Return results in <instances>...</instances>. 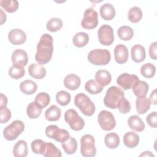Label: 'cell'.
Listing matches in <instances>:
<instances>
[{"instance_id": "obj_12", "label": "cell", "mask_w": 157, "mask_h": 157, "mask_svg": "<svg viewBox=\"0 0 157 157\" xmlns=\"http://www.w3.org/2000/svg\"><path fill=\"white\" fill-rule=\"evenodd\" d=\"M139 80V78L134 74L123 73L117 78V83L124 90L132 89L134 85Z\"/></svg>"}, {"instance_id": "obj_18", "label": "cell", "mask_w": 157, "mask_h": 157, "mask_svg": "<svg viewBox=\"0 0 157 157\" xmlns=\"http://www.w3.org/2000/svg\"><path fill=\"white\" fill-rule=\"evenodd\" d=\"M81 84L80 78L76 74H70L67 75L64 79V86L68 90L74 91L79 88Z\"/></svg>"}, {"instance_id": "obj_23", "label": "cell", "mask_w": 157, "mask_h": 157, "mask_svg": "<svg viewBox=\"0 0 157 157\" xmlns=\"http://www.w3.org/2000/svg\"><path fill=\"white\" fill-rule=\"evenodd\" d=\"M61 115V111L56 105H52L45 112V118L49 121H58Z\"/></svg>"}, {"instance_id": "obj_11", "label": "cell", "mask_w": 157, "mask_h": 157, "mask_svg": "<svg viewBox=\"0 0 157 157\" xmlns=\"http://www.w3.org/2000/svg\"><path fill=\"white\" fill-rule=\"evenodd\" d=\"M99 42L103 45L109 46L114 41L113 30L109 25H102L98 31Z\"/></svg>"}, {"instance_id": "obj_24", "label": "cell", "mask_w": 157, "mask_h": 157, "mask_svg": "<svg viewBox=\"0 0 157 157\" xmlns=\"http://www.w3.org/2000/svg\"><path fill=\"white\" fill-rule=\"evenodd\" d=\"M128 124L129 128L137 132H142L144 130L145 125L141 118L136 115L131 116L128 120Z\"/></svg>"}, {"instance_id": "obj_34", "label": "cell", "mask_w": 157, "mask_h": 157, "mask_svg": "<svg viewBox=\"0 0 157 157\" xmlns=\"http://www.w3.org/2000/svg\"><path fill=\"white\" fill-rule=\"evenodd\" d=\"M85 89L90 94H98L102 91L103 87L99 85L95 80L90 79L86 82L85 85Z\"/></svg>"}, {"instance_id": "obj_13", "label": "cell", "mask_w": 157, "mask_h": 157, "mask_svg": "<svg viewBox=\"0 0 157 157\" xmlns=\"http://www.w3.org/2000/svg\"><path fill=\"white\" fill-rule=\"evenodd\" d=\"M8 39L13 45H21L25 43L26 40V34L20 29H12L9 32Z\"/></svg>"}, {"instance_id": "obj_31", "label": "cell", "mask_w": 157, "mask_h": 157, "mask_svg": "<svg viewBox=\"0 0 157 157\" xmlns=\"http://www.w3.org/2000/svg\"><path fill=\"white\" fill-rule=\"evenodd\" d=\"M117 34L121 40L128 41L132 38L134 36V31L130 26L124 25L118 28Z\"/></svg>"}, {"instance_id": "obj_29", "label": "cell", "mask_w": 157, "mask_h": 157, "mask_svg": "<svg viewBox=\"0 0 157 157\" xmlns=\"http://www.w3.org/2000/svg\"><path fill=\"white\" fill-rule=\"evenodd\" d=\"M89 41V36L86 33L78 32L72 38L73 44L78 48L85 47Z\"/></svg>"}, {"instance_id": "obj_48", "label": "cell", "mask_w": 157, "mask_h": 157, "mask_svg": "<svg viewBox=\"0 0 157 157\" xmlns=\"http://www.w3.org/2000/svg\"><path fill=\"white\" fill-rule=\"evenodd\" d=\"M156 88H155L153 91H152V92L151 93L150 95V98H149V100L151 102V104L156 105Z\"/></svg>"}, {"instance_id": "obj_35", "label": "cell", "mask_w": 157, "mask_h": 157, "mask_svg": "<svg viewBox=\"0 0 157 157\" xmlns=\"http://www.w3.org/2000/svg\"><path fill=\"white\" fill-rule=\"evenodd\" d=\"M9 76L13 79H20L23 77L25 74V70L23 66L13 64L9 69L8 71Z\"/></svg>"}, {"instance_id": "obj_19", "label": "cell", "mask_w": 157, "mask_h": 157, "mask_svg": "<svg viewBox=\"0 0 157 157\" xmlns=\"http://www.w3.org/2000/svg\"><path fill=\"white\" fill-rule=\"evenodd\" d=\"M95 80L101 86L108 85L112 80V76L110 72L105 69L98 70L95 74Z\"/></svg>"}, {"instance_id": "obj_41", "label": "cell", "mask_w": 157, "mask_h": 157, "mask_svg": "<svg viewBox=\"0 0 157 157\" xmlns=\"http://www.w3.org/2000/svg\"><path fill=\"white\" fill-rule=\"evenodd\" d=\"M56 102L61 106H66L68 105L71 100V96L68 92L61 90L56 94Z\"/></svg>"}, {"instance_id": "obj_30", "label": "cell", "mask_w": 157, "mask_h": 157, "mask_svg": "<svg viewBox=\"0 0 157 157\" xmlns=\"http://www.w3.org/2000/svg\"><path fill=\"white\" fill-rule=\"evenodd\" d=\"M61 146L66 154H74L77 149V142L72 137H69L66 141L61 143Z\"/></svg>"}, {"instance_id": "obj_33", "label": "cell", "mask_w": 157, "mask_h": 157, "mask_svg": "<svg viewBox=\"0 0 157 157\" xmlns=\"http://www.w3.org/2000/svg\"><path fill=\"white\" fill-rule=\"evenodd\" d=\"M128 20L134 23H137L142 18V11L141 9L137 6H134L129 9L128 13Z\"/></svg>"}, {"instance_id": "obj_36", "label": "cell", "mask_w": 157, "mask_h": 157, "mask_svg": "<svg viewBox=\"0 0 157 157\" xmlns=\"http://www.w3.org/2000/svg\"><path fill=\"white\" fill-rule=\"evenodd\" d=\"M42 108L39 107L35 102H30L26 107V113L28 117L31 119L38 118L42 113Z\"/></svg>"}, {"instance_id": "obj_43", "label": "cell", "mask_w": 157, "mask_h": 157, "mask_svg": "<svg viewBox=\"0 0 157 157\" xmlns=\"http://www.w3.org/2000/svg\"><path fill=\"white\" fill-rule=\"evenodd\" d=\"M0 117H1V123L2 124L6 123L11 118V112L7 107H3L0 109Z\"/></svg>"}, {"instance_id": "obj_26", "label": "cell", "mask_w": 157, "mask_h": 157, "mask_svg": "<svg viewBox=\"0 0 157 157\" xmlns=\"http://www.w3.org/2000/svg\"><path fill=\"white\" fill-rule=\"evenodd\" d=\"M20 91L27 95H31L34 94L37 90V84L31 80H25L21 82L20 84Z\"/></svg>"}, {"instance_id": "obj_14", "label": "cell", "mask_w": 157, "mask_h": 157, "mask_svg": "<svg viewBox=\"0 0 157 157\" xmlns=\"http://www.w3.org/2000/svg\"><path fill=\"white\" fill-rule=\"evenodd\" d=\"M129 53L127 47L123 44H118L114 48V58L118 64H124L128 59Z\"/></svg>"}, {"instance_id": "obj_17", "label": "cell", "mask_w": 157, "mask_h": 157, "mask_svg": "<svg viewBox=\"0 0 157 157\" xmlns=\"http://www.w3.org/2000/svg\"><path fill=\"white\" fill-rule=\"evenodd\" d=\"M29 75L36 79H42L46 75V69L41 64L33 63L28 67Z\"/></svg>"}, {"instance_id": "obj_9", "label": "cell", "mask_w": 157, "mask_h": 157, "mask_svg": "<svg viewBox=\"0 0 157 157\" xmlns=\"http://www.w3.org/2000/svg\"><path fill=\"white\" fill-rule=\"evenodd\" d=\"M98 12L92 7L86 9L83 13V18L81 21V26L86 29H92L98 25Z\"/></svg>"}, {"instance_id": "obj_37", "label": "cell", "mask_w": 157, "mask_h": 157, "mask_svg": "<svg viewBox=\"0 0 157 157\" xmlns=\"http://www.w3.org/2000/svg\"><path fill=\"white\" fill-rule=\"evenodd\" d=\"M63 23L59 18H50L46 24V28L50 32H56L61 29L63 27Z\"/></svg>"}, {"instance_id": "obj_6", "label": "cell", "mask_w": 157, "mask_h": 157, "mask_svg": "<svg viewBox=\"0 0 157 157\" xmlns=\"http://www.w3.org/2000/svg\"><path fill=\"white\" fill-rule=\"evenodd\" d=\"M24 129L25 124L21 120H15L4 129L3 136L6 140L12 141L16 139Z\"/></svg>"}, {"instance_id": "obj_22", "label": "cell", "mask_w": 157, "mask_h": 157, "mask_svg": "<svg viewBox=\"0 0 157 157\" xmlns=\"http://www.w3.org/2000/svg\"><path fill=\"white\" fill-rule=\"evenodd\" d=\"M139 136L133 131H129L123 136V143L129 148H133L137 147L139 143Z\"/></svg>"}, {"instance_id": "obj_5", "label": "cell", "mask_w": 157, "mask_h": 157, "mask_svg": "<svg viewBox=\"0 0 157 157\" xmlns=\"http://www.w3.org/2000/svg\"><path fill=\"white\" fill-rule=\"evenodd\" d=\"M64 118L65 121L69 124L70 128L75 131H80L84 128L85 121L78 115L75 109H70L67 110L64 113Z\"/></svg>"}, {"instance_id": "obj_38", "label": "cell", "mask_w": 157, "mask_h": 157, "mask_svg": "<svg viewBox=\"0 0 157 157\" xmlns=\"http://www.w3.org/2000/svg\"><path fill=\"white\" fill-rule=\"evenodd\" d=\"M50 97L45 92H41L37 94L34 99V102L40 108L46 107L50 103Z\"/></svg>"}, {"instance_id": "obj_49", "label": "cell", "mask_w": 157, "mask_h": 157, "mask_svg": "<svg viewBox=\"0 0 157 157\" xmlns=\"http://www.w3.org/2000/svg\"><path fill=\"white\" fill-rule=\"evenodd\" d=\"M0 13H1V25H2L4 23L6 22L7 17H6V14L4 12L2 9H0Z\"/></svg>"}, {"instance_id": "obj_7", "label": "cell", "mask_w": 157, "mask_h": 157, "mask_svg": "<svg viewBox=\"0 0 157 157\" xmlns=\"http://www.w3.org/2000/svg\"><path fill=\"white\" fill-rule=\"evenodd\" d=\"M80 153L84 157H93L96 154L95 139L91 134H85L80 139Z\"/></svg>"}, {"instance_id": "obj_4", "label": "cell", "mask_w": 157, "mask_h": 157, "mask_svg": "<svg viewBox=\"0 0 157 157\" xmlns=\"http://www.w3.org/2000/svg\"><path fill=\"white\" fill-rule=\"evenodd\" d=\"M87 59L92 64L104 66L110 62L111 55L110 52L106 49H94L88 53Z\"/></svg>"}, {"instance_id": "obj_2", "label": "cell", "mask_w": 157, "mask_h": 157, "mask_svg": "<svg viewBox=\"0 0 157 157\" xmlns=\"http://www.w3.org/2000/svg\"><path fill=\"white\" fill-rule=\"evenodd\" d=\"M124 98V93L120 88L117 86H112L107 90L103 101L107 107L115 109H118Z\"/></svg>"}, {"instance_id": "obj_45", "label": "cell", "mask_w": 157, "mask_h": 157, "mask_svg": "<svg viewBox=\"0 0 157 157\" xmlns=\"http://www.w3.org/2000/svg\"><path fill=\"white\" fill-rule=\"evenodd\" d=\"M131 108V107L130 102L125 98L122 101L121 104H120L119 107H118V110L120 111V112L121 113L126 114V113H127L130 112Z\"/></svg>"}, {"instance_id": "obj_47", "label": "cell", "mask_w": 157, "mask_h": 157, "mask_svg": "<svg viewBox=\"0 0 157 157\" xmlns=\"http://www.w3.org/2000/svg\"><path fill=\"white\" fill-rule=\"evenodd\" d=\"M7 104V98L3 93L0 94V109L6 107Z\"/></svg>"}, {"instance_id": "obj_8", "label": "cell", "mask_w": 157, "mask_h": 157, "mask_svg": "<svg viewBox=\"0 0 157 157\" xmlns=\"http://www.w3.org/2000/svg\"><path fill=\"white\" fill-rule=\"evenodd\" d=\"M45 133L48 137L61 143L66 141L70 137L69 133L67 130L60 129L58 126L55 124L47 126L45 128Z\"/></svg>"}, {"instance_id": "obj_25", "label": "cell", "mask_w": 157, "mask_h": 157, "mask_svg": "<svg viewBox=\"0 0 157 157\" xmlns=\"http://www.w3.org/2000/svg\"><path fill=\"white\" fill-rule=\"evenodd\" d=\"M28 145L23 140H18L13 146V155L16 157H26L28 155Z\"/></svg>"}, {"instance_id": "obj_20", "label": "cell", "mask_w": 157, "mask_h": 157, "mask_svg": "<svg viewBox=\"0 0 157 157\" xmlns=\"http://www.w3.org/2000/svg\"><path fill=\"white\" fill-rule=\"evenodd\" d=\"M132 89L134 95L137 98H142L146 97L149 90V85L146 82L139 80Z\"/></svg>"}, {"instance_id": "obj_3", "label": "cell", "mask_w": 157, "mask_h": 157, "mask_svg": "<svg viewBox=\"0 0 157 157\" xmlns=\"http://www.w3.org/2000/svg\"><path fill=\"white\" fill-rule=\"evenodd\" d=\"M74 103L81 112L86 116H92L96 110L95 105L90 98L84 93L77 94L74 98Z\"/></svg>"}, {"instance_id": "obj_44", "label": "cell", "mask_w": 157, "mask_h": 157, "mask_svg": "<svg viewBox=\"0 0 157 157\" xmlns=\"http://www.w3.org/2000/svg\"><path fill=\"white\" fill-rule=\"evenodd\" d=\"M146 121L148 125L151 128L157 127V113L156 112H152L146 117Z\"/></svg>"}, {"instance_id": "obj_32", "label": "cell", "mask_w": 157, "mask_h": 157, "mask_svg": "<svg viewBox=\"0 0 157 157\" xmlns=\"http://www.w3.org/2000/svg\"><path fill=\"white\" fill-rule=\"evenodd\" d=\"M42 155L45 157H61V151L52 143L46 142L45 150Z\"/></svg>"}, {"instance_id": "obj_28", "label": "cell", "mask_w": 157, "mask_h": 157, "mask_svg": "<svg viewBox=\"0 0 157 157\" xmlns=\"http://www.w3.org/2000/svg\"><path fill=\"white\" fill-rule=\"evenodd\" d=\"M151 102L146 97L137 98L136 101V111L139 114H144L146 113L150 108Z\"/></svg>"}, {"instance_id": "obj_40", "label": "cell", "mask_w": 157, "mask_h": 157, "mask_svg": "<svg viewBox=\"0 0 157 157\" xmlns=\"http://www.w3.org/2000/svg\"><path fill=\"white\" fill-rule=\"evenodd\" d=\"M156 72V67L154 64L148 63L142 65L140 67V74L145 78H150L154 77Z\"/></svg>"}, {"instance_id": "obj_39", "label": "cell", "mask_w": 157, "mask_h": 157, "mask_svg": "<svg viewBox=\"0 0 157 157\" xmlns=\"http://www.w3.org/2000/svg\"><path fill=\"white\" fill-rule=\"evenodd\" d=\"M1 6L7 12L13 13L18 8L19 4L17 0H1Z\"/></svg>"}, {"instance_id": "obj_27", "label": "cell", "mask_w": 157, "mask_h": 157, "mask_svg": "<svg viewBox=\"0 0 157 157\" xmlns=\"http://www.w3.org/2000/svg\"><path fill=\"white\" fill-rule=\"evenodd\" d=\"M104 143L109 148L115 149L120 144V137L115 132L107 133L104 137Z\"/></svg>"}, {"instance_id": "obj_50", "label": "cell", "mask_w": 157, "mask_h": 157, "mask_svg": "<svg viewBox=\"0 0 157 157\" xmlns=\"http://www.w3.org/2000/svg\"><path fill=\"white\" fill-rule=\"evenodd\" d=\"M140 156H154V155H153V153H151V151H144L143 153H142V154H140V155H139Z\"/></svg>"}, {"instance_id": "obj_10", "label": "cell", "mask_w": 157, "mask_h": 157, "mask_svg": "<svg viewBox=\"0 0 157 157\" xmlns=\"http://www.w3.org/2000/svg\"><path fill=\"white\" fill-rule=\"evenodd\" d=\"M98 121L101 129L105 131L112 130L116 126V121L113 115L105 110L100 112L98 117Z\"/></svg>"}, {"instance_id": "obj_21", "label": "cell", "mask_w": 157, "mask_h": 157, "mask_svg": "<svg viewBox=\"0 0 157 157\" xmlns=\"http://www.w3.org/2000/svg\"><path fill=\"white\" fill-rule=\"evenodd\" d=\"M99 13L104 20H111L115 16V9L112 4L110 3H105L101 6Z\"/></svg>"}, {"instance_id": "obj_15", "label": "cell", "mask_w": 157, "mask_h": 157, "mask_svg": "<svg viewBox=\"0 0 157 157\" xmlns=\"http://www.w3.org/2000/svg\"><path fill=\"white\" fill-rule=\"evenodd\" d=\"M11 59L13 64L24 66L28 62V56L26 51L22 49H17L13 52Z\"/></svg>"}, {"instance_id": "obj_1", "label": "cell", "mask_w": 157, "mask_h": 157, "mask_svg": "<svg viewBox=\"0 0 157 157\" xmlns=\"http://www.w3.org/2000/svg\"><path fill=\"white\" fill-rule=\"evenodd\" d=\"M53 37L48 34H44L41 36L37 45V52L35 59L39 64H45L52 59L53 46Z\"/></svg>"}, {"instance_id": "obj_42", "label": "cell", "mask_w": 157, "mask_h": 157, "mask_svg": "<svg viewBox=\"0 0 157 157\" xmlns=\"http://www.w3.org/2000/svg\"><path fill=\"white\" fill-rule=\"evenodd\" d=\"M46 142L42 139H35L31 144V147L33 152L35 154L42 155L45 150Z\"/></svg>"}, {"instance_id": "obj_16", "label": "cell", "mask_w": 157, "mask_h": 157, "mask_svg": "<svg viewBox=\"0 0 157 157\" xmlns=\"http://www.w3.org/2000/svg\"><path fill=\"white\" fill-rule=\"evenodd\" d=\"M131 56L132 60L135 63H141L145 59L146 53L144 46L137 44L131 47Z\"/></svg>"}, {"instance_id": "obj_46", "label": "cell", "mask_w": 157, "mask_h": 157, "mask_svg": "<svg viewBox=\"0 0 157 157\" xmlns=\"http://www.w3.org/2000/svg\"><path fill=\"white\" fill-rule=\"evenodd\" d=\"M149 56L150 57L156 60L157 59V42H154L151 43L149 47Z\"/></svg>"}]
</instances>
